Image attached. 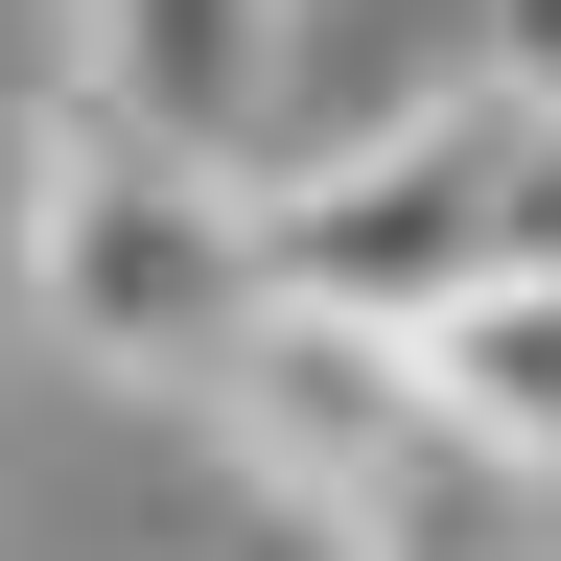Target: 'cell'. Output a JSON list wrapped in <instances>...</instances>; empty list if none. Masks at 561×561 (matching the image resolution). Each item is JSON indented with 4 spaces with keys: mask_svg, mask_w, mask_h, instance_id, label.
Returning a JSON list of instances; mask_svg holds the SVG:
<instances>
[{
    "mask_svg": "<svg viewBox=\"0 0 561 561\" xmlns=\"http://www.w3.org/2000/svg\"><path fill=\"white\" fill-rule=\"evenodd\" d=\"M491 140H515V94H375L328 140H257L234 164V234H257V305H351V328H421L491 280Z\"/></svg>",
    "mask_w": 561,
    "mask_h": 561,
    "instance_id": "3957f363",
    "label": "cell"
},
{
    "mask_svg": "<svg viewBox=\"0 0 561 561\" xmlns=\"http://www.w3.org/2000/svg\"><path fill=\"white\" fill-rule=\"evenodd\" d=\"M491 280H561V94H515L491 140Z\"/></svg>",
    "mask_w": 561,
    "mask_h": 561,
    "instance_id": "8992f818",
    "label": "cell"
},
{
    "mask_svg": "<svg viewBox=\"0 0 561 561\" xmlns=\"http://www.w3.org/2000/svg\"><path fill=\"white\" fill-rule=\"evenodd\" d=\"M47 24H70V94H94V117L257 164V117H280V0H47Z\"/></svg>",
    "mask_w": 561,
    "mask_h": 561,
    "instance_id": "277c9868",
    "label": "cell"
},
{
    "mask_svg": "<svg viewBox=\"0 0 561 561\" xmlns=\"http://www.w3.org/2000/svg\"><path fill=\"white\" fill-rule=\"evenodd\" d=\"M468 47H491V94H561V0H468Z\"/></svg>",
    "mask_w": 561,
    "mask_h": 561,
    "instance_id": "ba28073f",
    "label": "cell"
},
{
    "mask_svg": "<svg viewBox=\"0 0 561 561\" xmlns=\"http://www.w3.org/2000/svg\"><path fill=\"white\" fill-rule=\"evenodd\" d=\"M0 305H24L70 375L187 398L210 351H234V305H257L234 164H210V140H140V117H94V94H47V117H24V210H0Z\"/></svg>",
    "mask_w": 561,
    "mask_h": 561,
    "instance_id": "7a4b0ae2",
    "label": "cell"
},
{
    "mask_svg": "<svg viewBox=\"0 0 561 561\" xmlns=\"http://www.w3.org/2000/svg\"><path fill=\"white\" fill-rule=\"evenodd\" d=\"M187 421H210V468L305 561H491V515H515V468H491L468 421L421 398V351L351 328V305H234V351L187 375Z\"/></svg>",
    "mask_w": 561,
    "mask_h": 561,
    "instance_id": "6da1fadb",
    "label": "cell"
},
{
    "mask_svg": "<svg viewBox=\"0 0 561 561\" xmlns=\"http://www.w3.org/2000/svg\"><path fill=\"white\" fill-rule=\"evenodd\" d=\"M70 94V24H47V0H0V210H24V117Z\"/></svg>",
    "mask_w": 561,
    "mask_h": 561,
    "instance_id": "52a82bcc",
    "label": "cell"
},
{
    "mask_svg": "<svg viewBox=\"0 0 561 561\" xmlns=\"http://www.w3.org/2000/svg\"><path fill=\"white\" fill-rule=\"evenodd\" d=\"M398 351H421V398H445L515 491H561V280H468V305H421Z\"/></svg>",
    "mask_w": 561,
    "mask_h": 561,
    "instance_id": "5b68a950",
    "label": "cell"
}]
</instances>
